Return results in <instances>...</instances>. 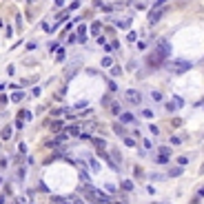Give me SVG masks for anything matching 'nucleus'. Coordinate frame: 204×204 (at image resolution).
<instances>
[{
  "instance_id": "1",
  "label": "nucleus",
  "mask_w": 204,
  "mask_h": 204,
  "mask_svg": "<svg viewBox=\"0 0 204 204\" xmlns=\"http://www.w3.org/2000/svg\"><path fill=\"white\" fill-rule=\"evenodd\" d=\"M169 42H164V40H160V44H157V49L149 55V60H146V62H149V67H153V69H157V67H160V64L166 60V55H169Z\"/></svg>"
},
{
  "instance_id": "2",
  "label": "nucleus",
  "mask_w": 204,
  "mask_h": 204,
  "mask_svg": "<svg viewBox=\"0 0 204 204\" xmlns=\"http://www.w3.org/2000/svg\"><path fill=\"white\" fill-rule=\"evenodd\" d=\"M162 13H164V2L160 0V2H155V5H153V11L149 13V25H155V22L162 18Z\"/></svg>"
},
{
  "instance_id": "3",
  "label": "nucleus",
  "mask_w": 204,
  "mask_h": 204,
  "mask_svg": "<svg viewBox=\"0 0 204 204\" xmlns=\"http://www.w3.org/2000/svg\"><path fill=\"white\" fill-rule=\"evenodd\" d=\"M124 98L131 102V104H140V102H142V93H140V91H135V89H129L127 93H124Z\"/></svg>"
},
{
  "instance_id": "4",
  "label": "nucleus",
  "mask_w": 204,
  "mask_h": 204,
  "mask_svg": "<svg viewBox=\"0 0 204 204\" xmlns=\"http://www.w3.org/2000/svg\"><path fill=\"white\" fill-rule=\"evenodd\" d=\"M91 142H93V146H96V149H98V153L107 149V142L102 140V138H91Z\"/></svg>"
},
{
  "instance_id": "5",
  "label": "nucleus",
  "mask_w": 204,
  "mask_h": 204,
  "mask_svg": "<svg viewBox=\"0 0 204 204\" xmlns=\"http://www.w3.org/2000/svg\"><path fill=\"white\" fill-rule=\"evenodd\" d=\"M62 127H64L62 120H51V122H49V129H51V131H55V133L62 131Z\"/></svg>"
},
{
  "instance_id": "6",
  "label": "nucleus",
  "mask_w": 204,
  "mask_h": 204,
  "mask_svg": "<svg viewBox=\"0 0 204 204\" xmlns=\"http://www.w3.org/2000/svg\"><path fill=\"white\" fill-rule=\"evenodd\" d=\"M96 200H98V202H102V204L111 202V198L107 195V193H104V191H98V189H96Z\"/></svg>"
},
{
  "instance_id": "7",
  "label": "nucleus",
  "mask_w": 204,
  "mask_h": 204,
  "mask_svg": "<svg viewBox=\"0 0 204 204\" xmlns=\"http://www.w3.org/2000/svg\"><path fill=\"white\" fill-rule=\"evenodd\" d=\"M120 122H122V124H131V122H135V118H133V113H124V111H122Z\"/></svg>"
},
{
  "instance_id": "8",
  "label": "nucleus",
  "mask_w": 204,
  "mask_h": 204,
  "mask_svg": "<svg viewBox=\"0 0 204 204\" xmlns=\"http://www.w3.org/2000/svg\"><path fill=\"white\" fill-rule=\"evenodd\" d=\"M187 69H191V62H175V71L178 73H184Z\"/></svg>"
},
{
  "instance_id": "9",
  "label": "nucleus",
  "mask_w": 204,
  "mask_h": 204,
  "mask_svg": "<svg viewBox=\"0 0 204 204\" xmlns=\"http://www.w3.org/2000/svg\"><path fill=\"white\" fill-rule=\"evenodd\" d=\"M11 138V127H2V131H0V140H9Z\"/></svg>"
},
{
  "instance_id": "10",
  "label": "nucleus",
  "mask_w": 204,
  "mask_h": 204,
  "mask_svg": "<svg viewBox=\"0 0 204 204\" xmlns=\"http://www.w3.org/2000/svg\"><path fill=\"white\" fill-rule=\"evenodd\" d=\"M109 109H111V113H113V115H122V107H120L118 102H113V104H111Z\"/></svg>"
},
{
  "instance_id": "11",
  "label": "nucleus",
  "mask_w": 204,
  "mask_h": 204,
  "mask_svg": "<svg viewBox=\"0 0 204 204\" xmlns=\"http://www.w3.org/2000/svg\"><path fill=\"white\" fill-rule=\"evenodd\" d=\"M113 131H115L118 135H122V138H124V127L120 124V122H115V124H113Z\"/></svg>"
},
{
  "instance_id": "12",
  "label": "nucleus",
  "mask_w": 204,
  "mask_h": 204,
  "mask_svg": "<svg viewBox=\"0 0 204 204\" xmlns=\"http://www.w3.org/2000/svg\"><path fill=\"white\" fill-rule=\"evenodd\" d=\"M102 31V25L100 22H93V25H91V33H93V36H98Z\"/></svg>"
},
{
  "instance_id": "13",
  "label": "nucleus",
  "mask_w": 204,
  "mask_h": 204,
  "mask_svg": "<svg viewBox=\"0 0 204 204\" xmlns=\"http://www.w3.org/2000/svg\"><path fill=\"white\" fill-rule=\"evenodd\" d=\"M169 175H171V178H178V175H182V166H175V169H171Z\"/></svg>"
},
{
  "instance_id": "14",
  "label": "nucleus",
  "mask_w": 204,
  "mask_h": 204,
  "mask_svg": "<svg viewBox=\"0 0 204 204\" xmlns=\"http://www.w3.org/2000/svg\"><path fill=\"white\" fill-rule=\"evenodd\" d=\"M18 120H31V113H29V111H20V113H18Z\"/></svg>"
},
{
  "instance_id": "15",
  "label": "nucleus",
  "mask_w": 204,
  "mask_h": 204,
  "mask_svg": "<svg viewBox=\"0 0 204 204\" xmlns=\"http://www.w3.org/2000/svg\"><path fill=\"white\" fill-rule=\"evenodd\" d=\"M157 155H164V157H169V155H171V149H169V146H160Z\"/></svg>"
},
{
  "instance_id": "16",
  "label": "nucleus",
  "mask_w": 204,
  "mask_h": 204,
  "mask_svg": "<svg viewBox=\"0 0 204 204\" xmlns=\"http://www.w3.org/2000/svg\"><path fill=\"white\" fill-rule=\"evenodd\" d=\"M67 135H80V127H69L67 129Z\"/></svg>"
},
{
  "instance_id": "17",
  "label": "nucleus",
  "mask_w": 204,
  "mask_h": 204,
  "mask_svg": "<svg viewBox=\"0 0 204 204\" xmlns=\"http://www.w3.org/2000/svg\"><path fill=\"white\" fill-rule=\"evenodd\" d=\"M133 173H135V178H138V180H142V178H144V171L140 169V166H133Z\"/></svg>"
},
{
  "instance_id": "18",
  "label": "nucleus",
  "mask_w": 204,
  "mask_h": 204,
  "mask_svg": "<svg viewBox=\"0 0 204 204\" xmlns=\"http://www.w3.org/2000/svg\"><path fill=\"white\" fill-rule=\"evenodd\" d=\"M67 202H69V204H85V202H82L78 195H71V198H67Z\"/></svg>"
},
{
  "instance_id": "19",
  "label": "nucleus",
  "mask_w": 204,
  "mask_h": 204,
  "mask_svg": "<svg viewBox=\"0 0 204 204\" xmlns=\"http://www.w3.org/2000/svg\"><path fill=\"white\" fill-rule=\"evenodd\" d=\"M122 189H124V191H133V182H131V180H124V182H122Z\"/></svg>"
},
{
  "instance_id": "20",
  "label": "nucleus",
  "mask_w": 204,
  "mask_h": 204,
  "mask_svg": "<svg viewBox=\"0 0 204 204\" xmlns=\"http://www.w3.org/2000/svg\"><path fill=\"white\" fill-rule=\"evenodd\" d=\"M22 98H25V93H22V91H16V93L11 96V100H13V102H20Z\"/></svg>"
},
{
  "instance_id": "21",
  "label": "nucleus",
  "mask_w": 204,
  "mask_h": 204,
  "mask_svg": "<svg viewBox=\"0 0 204 204\" xmlns=\"http://www.w3.org/2000/svg\"><path fill=\"white\" fill-rule=\"evenodd\" d=\"M102 67H113V60H111L109 55H104V58H102Z\"/></svg>"
},
{
  "instance_id": "22",
  "label": "nucleus",
  "mask_w": 204,
  "mask_h": 204,
  "mask_svg": "<svg viewBox=\"0 0 204 204\" xmlns=\"http://www.w3.org/2000/svg\"><path fill=\"white\" fill-rule=\"evenodd\" d=\"M120 73H122V69H120L118 64H113V67H111V76H120Z\"/></svg>"
},
{
  "instance_id": "23",
  "label": "nucleus",
  "mask_w": 204,
  "mask_h": 204,
  "mask_svg": "<svg viewBox=\"0 0 204 204\" xmlns=\"http://www.w3.org/2000/svg\"><path fill=\"white\" fill-rule=\"evenodd\" d=\"M178 162H180V166H187V164H189V157H187V155H180Z\"/></svg>"
},
{
  "instance_id": "24",
  "label": "nucleus",
  "mask_w": 204,
  "mask_h": 204,
  "mask_svg": "<svg viewBox=\"0 0 204 204\" xmlns=\"http://www.w3.org/2000/svg\"><path fill=\"white\" fill-rule=\"evenodd\" d=\"M171 102H173V104L178 107V109H180V107H184V100H182V98H173Z\"/></svg>"
},
{
  "instance_id": "25",
  "label": "nucleus",
  "mask_w": 204,
  "mask_h": 204,
  "mask_svg": "<svg viewBox=\"0 0 204 204\" xmlns=\"http://www.w3.org/2000/svg\"><path fill=\"white\" fill-rule=\"evenodd\" d=\"M155 162H157V164H166V162H169V157H164V155H157V157H155Z\"/></svg>"
},
{
  "instance_id": "26",
  "label": "nucleus",
  "mask_w": 204,
  "mask_h": 204,
  "mask_svg": "<svg viewBox=\"0 0 204 204\" xmlns=\"http://www.w3.org/2000/svg\"><path fill=\"white\" fill-rule=\"evenodd\" d=\"M67 11H62V13H58V16H55V18H58V22H64V20H67Z\"/></svg>"
},
{
  "instance_id": "27",
  "label": "nucleus",
  "mask_w": 204,
  "mask_h": 204,
  "mask_svg": "<svg viewBox=\"0 0 204 204\" xmlns=\"http://www.w3.org/2000/svg\"><path fill=\"white\" fill-rule=\"evenodd\" d=\"M124 144L127 146H135V140H133V138H124Z\"/></svg>"
},
{
  "instance_id": "28",
  "label": "nucleus",
  "mask_w": 204,
  "mask_h": 204,
  "mask_svg": "<svg viewBox=\"0 0 204 204\" xmlns=\"http://www.w3.org/2000/svg\"><path fill=\"white\" fill-rule=\"evenodd\" d=\"M85 31H87V27H85V25H80V27H78V33H80V38H85Z\"/></svg>"
},
{
  "instance_id": "29",
  "label": "nucleus",
  "mask_w": 204,
  "mask_h": 204,
  "mask_svg": "<svg viewBox=\"0 0 204 204\" xmlns=\"http://www.w3.org/2000/svg\"><path fill=\"white\" fill-rule=\"evenodd\" d=\"M89 164H91V169H93V171H98V169H100V164H98L96 160H89Z\"/></svg>"
},
{
  "instance_id": "30",
  "label": "nucleus",
  "mask_w": 204,
  "mask_h": 204,
  "mask_svg": "<svg viewBox=\"0 0 204 204\" xmlns=\"http://www.w3.org/2000/svg\"><path fill=\"white\" fill-rule=\"evenodd\" d=\"M55 60H58V62H60V60H64V49H60V51H58V55H55Z\"/></svg>"
},
{
  "instance_id": "31",
  "label": "nucleus",
  "mask_w": 204,
  "mask_h": 204,
  "mask_svg": "<svg viewBox=\"0 0 204 204\" xmlns=\"http://www.w3.org/2000/svg\"><path fill=\"white\" fill-rule=\"evenodd\" d=\"M113 157H115V164H118V166H120V160H122V157H120V153H118V151H115V149H113Z\"/></svg>"
},
{
  "instance_id": "32",
  "label": "nucleus",
  "mask_w": 204,
  "mask_h": 204,
  "mask_svg": "<svg viewBox=\"0 0 204 204\" xmlns=\"http://www.w3.org/2000/svg\"><path fill=\"white\" fill-rule=\"evenodd\" d=\"M175 109H178V107H175L173 102H166V111H175Z\"/></svg>"
},
{
  "instance_id": "33",
  "label": "nucleus",
  "mask_w": 204,
  "mask_h": 204,
  "mask_svg": "<svg viewBox=\"0 0 204 204\" xmlns=\"http://www.w3.org/2000/svg\"><path fill=\"white\" fill-rule=\"evenodd\" d=\"M7 102H9V98H7V96H0V107H5Z\"/></svg>"
},
{
  "instance_id": "34",
  "label": "nucleus",
  "mask_w": 204,
  "mask_h": 204,
  "mask_svg": "<svg viewBox=\"0 0 204 204\" xmlns=\"http://www.w3.org/2000/svg\"><path fill=\"white\" fill-rule=\"evenodd\" d=\"M127 38H129V42H133V40L138 38V36H135V31H131V33H129V36H127Z\"/></svg>"
},
{
  "instance_id": "35",
  "label": "nucleus",
  "mask_w": 204,
  "mask_h": 204,
  "mask_svg": "<svg viewBox=\"0 0 204 204\" xmlns=\"http://www.w3.org/2000/svg\"><path fill=\"white\" fill-rule=\"evenodd\" d=\"M180 142H182V138H178V135L171 138V144H180Z\"/></svg>"
},
{
  "instance_id": "36",
  "label": "nucleus",
  "mask_w": 204,
  "mask_h": 204,
  "mask_svg": "<svg viewBox=\"0 0 204 204\" xmlns=\"http://www.w3.org/2000/svg\"><path fill=\"white\" fill-rule=\"evenodd\" d=\"M171 124H173V127H180V124H182V120H180V118H173V122H171Z\"/></svg>"
},
{
  "instance_id": "37",
  "label": "nucleus",
  "mask_w": 204,
  "mask_h": 204,
  "mask_svg": "<svg viewBox=\"0 0 204 204\" xmlns=\"http://www.w3.org/2000/svg\"><path fill=\"white\" fill-rule=\"evenodd\" d=\"M109 91H118V85H115V82H109Z\"/></svg>"
},
{
  "instance_id": "38",
  "label": "nucleus",
  "mask_w": 204,
  "mask_h": 204,
  "mask_svg": "<svg viewBox=\"0 0 204 204\" xmlns=\"http://www.w3.org/2000/svg\"><path fill=\"white\" fill-rule=\"evenodd\" d=\"M18 180H20V182L25 180V169H20V171H18Z\"/></svg>"
},
{
  "instance_id": "39",
  "label": "nucleus",
  "mask_w": 204,
  "mask_h": 204,
  "mask_svg": "<svg viewBox=\"0 0 204 204\" xmlns=\"http://www.w3.org/2000/svg\"><path fill=\"white\" fill-rule=\"evenodd\" d=\"M198 193H200V198H204V187H202V189H200Z\"/></svg>"
},
{
  "instance_id": "40",
  "label": "nucleus",
  "mask_w": 204,
  "mask_h": 204,
  "mask_svg": "<svg viewBox=\"0 0 204 204\" xmlns=\"http://www.w3.org/2000/svg\"><path fill=\"white\" fill-rule=\"evenodd\" d=\"M13 204H25V200H22V198H20V200H16V202H13Z\"/></svg>"
},
{
  "instance_id": "41",
  "label": "nucleus",
  "mask_w": 204,
  "mask_h": 204,
  "mask_svg": "<svg viewBox=\"0 0 204 204\" xmlns=\"http://www.w3.org/2000/svg\"><path fill=\"white\" fill-rule=\"evenodd\" d=\"M200 171H202V173H204V164H202V169H200Z\"/></svg>"
}]
</instances>
